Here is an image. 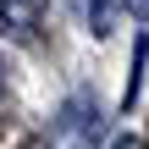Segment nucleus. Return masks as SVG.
I'll return each instance as SVG.
<instances>
[{"label":"nucleus","mask_w":149,"mask_h":149,"mask_svg":"<svg viewBox=\"0 0 149 149\" xmlns=\"http://www.w3.org/2000/svg\"><path fill=\"white\" fill-rule=\"evenodd\" d=\"M122 11H127V0H88V28L94 33H111L122 22Z\"/></svg>","instance_id":"2"},{"label":"nucleus","mask_w":149,"mask_h":149,"mask_svg":"<svg viewBox=\"0 0 149 149\" xmlns=\"http://www.w3.org/2000/svg\"><path fill=\"white\" fill-rule=\"evenodd\" d=\"M111 149H144V138H138V133H122V138H116Z\"/></svg>","instance_id":"3"},{"label":"nucleus","mask_w":149,"mask_h":149,"mask_svg":"<svg viewBox=\"0 0 149 149\" xmlns=\"http://www.w3.org/2000/svg\"><path fill=\"white\" fill-rule=\"evenodd\" d=\"M44 0H0V33L6 39H33Z\"/></svg>","instance_id":"1"}]
</instances>
